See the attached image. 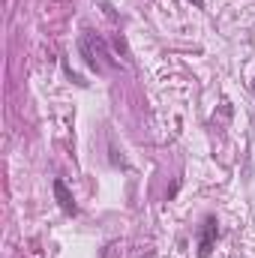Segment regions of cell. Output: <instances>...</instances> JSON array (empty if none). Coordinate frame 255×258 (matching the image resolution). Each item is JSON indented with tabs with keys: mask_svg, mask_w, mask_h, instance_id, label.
<instances>
[{
	"mask_svg": "<svg viewBox=\"0 0 255 258\" xmlns=\"http://www.w3.org/2000/svg\"><path fill=\"white\" fill-rule=\"evenodd\" d=\"M54 195H57V204H60V210L69 213V216H75L78 213V207H75V201H72V192L66 189L63 180H54Z\"/></svg>",
	"mask_w": 255,
	"mask_h": 258,
	"instance_id": "obj_2",
	"label": "cell"
},
{
	"mask_svg": "<svg viewBox=\"0 0 255 258\" xmlns=\"http://www.w3.org/2000/svg\"><path fill=\"white\" fill-rule=\"evenodd\" d=\"M192 3H195V6H204V0H192Z\"/></svg>",
	"mask_w": 255,
	"mask_h": 258,
	"instance_id": "obj_5",
	"label": "cell"
},
{
	"mask_svg": "<svg viewBox=\"0 0 255 258\" xmlns=\"http://www.w3.org/2000/svg\"><path fill=\"white\" fill-rule=\"evenodd\" d=\"M213 243H216V219H204L201 237H198V255L207 258L210 252H213Z\"/></svg>",
	"mask_w": 255,
	"mask_h": 258,
	"instance_id": "obj_1",
	"label": "cell"
},
{
	"mask_svg": "<svg viewBox=\"0 0 255 258\" xmlns=\"http://www.w3.org/2000/svg\"><path fill=\"white\" fill-rule=\"evenodd\" d=\"M111 42H114V48H117L123 57H129V48H126V42H123V36H120V33H114V36H111Z\"/></svg>",
	"mask_w": 255,
	"mask_h": 258,
	"instance_id": "obj_4",
	"label": "cell"
},
{
	"mask_svg": "<svg viewBox=\"0 0 255 258\" xmlns=\"http://www.w3.org/2000/svg\"><path fill=\"white\" fill-rule=\"evenodd\" d=\"M78 51H81V57H84V63L90 66V69H96V72L102 69V66H99V60H96V51L90 48V42H87V36H84V33H81V39H78Z\"/></svg>",
	"mask_w": 255,
	"mask_h": 258,
	"instance_id": "obj_3",
	"label": "cell"
}]
</instances>
